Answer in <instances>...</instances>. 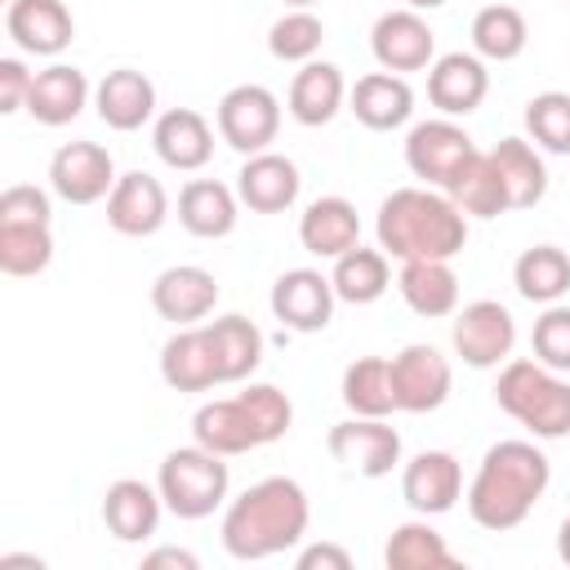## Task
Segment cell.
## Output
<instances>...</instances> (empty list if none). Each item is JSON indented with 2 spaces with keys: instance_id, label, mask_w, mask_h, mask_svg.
I'll return each mask as SVG.
<instances>
[{
  "instance_id": "42",
  "label": "cell",
  "mask_w": 570,
  "mask_h": 570,
  "mask_svg": "<svg viewBox=\"0 0 570 570\" xmlns=\"http://www.w3.org/2000/svg\"><path fill=\"white\" fill-rule=\"evenodd\" d=\"M530 352L534 361H543L557 374H570V307L566 303H548L530 330Z\"/></svg>"
},
{
  "instance_id": "14",
  "label": "cell",
  "mask_w": 570,
  "mask_h": 570,
  "mask_svg": "<svg viewBox=\"0 0 570 570\" xmlns=\"http://www.w3.org/2000/svg\"><path fill=\"white\" fill-rule=\"evenodd\" d=\"M463 494V468L450 450H419L405 468H401V499L419 512V517H441L459 503Z\"/></svg>"
},
{
  "instance_id": "24",
  "label": "cell",
  "mask_w": 570,
  "mask_h": 570,
  "mask_svg": "<svg viewBox=\"0 0 570 570\" xmlns=\"http://www.w3.org/2000/svg\"><path fill=\"white\" fill-rule=\"evenodd\" d=\"M85 102H89V80H85V71L71 67V62H53V67L36 71L31 94H27V116H31L36 125L58 129V125H71V120L85 111Z\"/></svg>"
},
{
  "instance_id": "17",
  "label": "cell",
  "mask_w": 570,
  "mask_h": 570,
  "mask_svg": "<svg viewBox=\"0 0 570 570\" xmlns=\"http://www.w3.org/2000/svg\"><path fill=\"white\" fill-rule=\"evenodd\" d=\"M151 307H156L160 321H174L178 330L196 325L218 307V281H214V272H205L196 263L165 267L151 281Z\"/></svg>"
},
{
  "instance_id": "48",
  "label": "cell",
  "mask_w": 570,
  "mask_h": 570,
  "mask_svg": "<svg viewBox=\"0 0 570 570\" xmlns=\"http://www.w3.org/2000/svg\"><path fill=\"white\" fill-rule=\"evenodd\" d=\"M557 557L570 566V517L561 521V530H557Z\"/></svg>"
},
{
  "instance_id": "37",
  "label": "cell",
  "mask_w": 570,
  "mask_h": 570,
  "mask_svg": "<svg viewBox=\"0 0 570 570\" xmlns=\"http://www.w3.org/2000/svg\"><path fill=\"white\" fill-rule=\"evenodd\" d=\"M330 281H334V294H338L343 303L365 307V303H374V298L387 294V285H392V267H387V254H383V249L352 245L347 254L334 258Z\"/></svg>"
},
{
  "instance_id": "25",
  "label": "cell",
  "mask_w": 570,
  "mask_h": 570,
  "mask_svg": "<svg viewBox=\"0 0 570 570\" xmlns=\"http://www.w3.org/2000/svg\"><path fill=\"white\" fill-rule=\"evenodd\" d=\"M298 240L316 258H338L361 245V218L347 196H316L298 218Z\"/></svg>"
},
{
  "instance_id": "22",
  "label": "cell",
  "mask_w": 570,
  "mask_h": 570,
  "mask_svg": "<svg viewBox=\"0 0 570 570\" xmlns=\"http://www.w3.org/2000/svg\"><path fill=\"white\" fill-rule=\"evenodd\" d=\"M347 111L374 129V134H387V129H401L410 116H414V89L405 76L396 71H370L361 76L352 89H347Z\"/></svg>"
},
{
  "instance_id": "39",
  "label": "cell",
  "mask_w": 570,
  "mask_h": 570,
  "mask_svg": "<svg viewBox=\"0 0 570 570\" xmlns=\"http://www.w3.org/2000/svg\"><path fill=\"white\" fill-rule=\"evenodd\" d=\"M53 263L49 223H0V272L4 276H40Z\"/></svg>"
},
{
  "instance_id": "38",
  "label": "cell",
  "mask_w": 570,
  "mask_h": 570,
  "mask_svg": "<svg viewBox=\"0 0 570 570\" xmlns=\"http://www.w3.org/2000/svg\"><path fill=\"white\" fill-rule=\"evenodd\" d=\"M383 561L387 570H445V566H459L445 534L436 525H428V517L419 521H401L383 548Z\"/></svg>"
},
{
  "instance_id": "44",
  "label": "cell",
  "mask_w": 570,
  "mask_h": 570,
  "mask_svg": "<svg viewBox=\"0 0 570 570\" xmlns=\"http://www.w3.org/2000/svg\"><path fill=\"white\" fill-rule=\"evenodd\" d=\"M49 218H53V205L40 187L13 183L0 191V223H49Z\"/></svg>"
},
{
  "instance_id": "16",
  "label": "cell",
  "mask_w": 570,
  "mask_h": 570,
  "mask_svg": "<svg viewBox=\"0 0 570 570\" xmlns=\"http://www.w3.org/2000/svg\"><path fill=\"white\" fill-rule=\"evenodd\" d=\"M169 218V191L160 187V178L129 169L116 178L111 196H107V227L120 236H156Z\"/></svg>"
},
{
  "instance_id": "32",
  "label": "cell",
  "mask_w": 570,
  "mask_h": 570,
  "mask_svg": "<svg viewBox=\"0 0 570 570\" xmlns=\"http://www.w3.org/2000/svg\"><path fill=\"white\" fill-rule=\"evenodd\" d=\"M490 160H494V169L508 187L512 209H530L548 196V165H543V156L530 138H499L490 147Z\"/></svg>"
},
{
  "instance_id": "43",
  "label": "cell",
  "mask_w": 570,
  "mask_h": 570,
  "mask_svg": "<svg viewBox=\"0 0 570 570\" xmlns=\"http://www.w3.org/2000/svg\"><path fill=\"white\" fill-rule=\"evenodd\" d=\"M240 401H245V410H249L254 432H258L263 445H272V441H281V436L289 432L294 405H289V396H285L276 383H249V387L240 392Z\"/></svg>"
},
{
  "instance_id": "6",
  "label": "cell",
  "mask_w": 570,
  "mask_h": 570,
  "mask_svg": "<svg viewBox=\"0 0 570 570\" xmlns=\"http://www.w3.org/2000/svg\"><path fill=\"white\" fill-rule=\"evenodd\" d=\"M218 138L236 147L240 156H258L276 142L281 134V102L267 85H236L218 98Z\"/></svg>"
},
{
  "instance_id": "40",
  "label": "cell",
  "mask_w": 570,
  "mask_h": 570,
  "mask_svg": "<svg viewBox=\"0 0 570 570\" xmlns=\"http://www.w3.org/2000/svg\"><path fill=\"white\" fill-rule=\"evenodd\" d=\"M525 134L548 156H570V94L548 89L525 102Z\"/></svg>"
},
{
  "instance_id": "21",
  "label": "cell",
  "mask_w": 570,
  "mask_h": 570,
  "mask_svg": "<svg viewBox=\"0 0 570 570\" xmlns=\"http://www.w3.org/2000/svg\"><path fill=\"white\" fill-rule=\"evenodd\" d=\"M94 107H98V120L116 134H134L142 129L151 116H156V85L134 71V67H116L98 80L94 89Z\"/></svg>"
},
{
  "instance_id": "1",
  "label": "cell",
  "mask_w": 570,
  "mask_h": 570,
  "mask_svg": "<svg viewBox=\"0 0 570 570\" xmlns=\"http://www.w3.org/2000/svg\"><path fill=\"white\" fill-rule=\"evenodd\" d=\"M312 521L307 490L294 476H263L245 494H236L223 512V548L236 561H267L276 552H289L303 543Z\"/></svg>"
},
{
  "instance_id": "50",
  "label": "cell",
  "mask_w": 570,
  "mask_h": 570,
  "mask_svg": "<svg viewBox=\"0 0 570 570\" xmlns=\"http://www.w3.org/2000/svg\"><path fill=\"white\" fill-rule=\"evenodd\" d=\"M281 4H289V9H312V4H321V0H281Z\"/></svg>"
},
{
  "instance_id": "41",
  "label": "cell",
  "mask_w": 570,
  "mask_h": 570,
  "mask_svg": "<svg viewBox=\"0 0 570 570\" xmlns=\"http://www.w3.org/2000/svg\"><path fill=\"white\" fill-rule=\"evenodd\" d=\"M321 40H325V22H321L312 9H289V13H281V18L272 22V31H267L272 58H276V62H298V67L316 58Z\"/></svg>"
},
{
  "instance_id": "23",
  "label": "cell",
  "mask_w": 570,
  "mask_h": 570,
  "mask_svg": "<svg viewBox=\"0 0 570 570\" xmlns=\"http://www.w3.org/2000/svg\"><path fill=\"white\" fill-rule=\"evenodd\" d=\"M160 508H165V499H160L156 485H147V481H138V476H120V481H111L107 494H102V525H107L120 543H142V539L156 534Z\"/></svg>"
},
{
  "instance_id": "4",
  "label": "cell",
  "mask_w": 570,
  "mask_h": 570,
  "mask_svg": "<svg viewBox=\"0 0 570 570\" xmlns=\"http://www.w3.org/2000/svg\"><path fill=\"white\" fill-rule=\"evenodd\" d=\"M494 401L503 414H512L530 436L561 441L570 436V383L548 370L543 361H508L494 383Z\"/></svg>"
},
{
  "instance_id": "35",
  "label": "cell",
  "mask_w": 570,
  "mask_h": 570,
  "mask_svg": "<svg viewBox=\"0 0 570 570\" xmlns=\"http://www.w3.org/2000/svg\"><path fill=\"white\" fill-rule=\"evenodd\" d=\"M343 405L365 419H387L396 410V387H392V361L387 356H356L343 370Z\"/></svg>"
},
{
  "instance_id": "28",
  "label": "cell",
  "mask_w": 570,
  "mask_h": 570,
  "mask_svg": "<svg viewBox=\"0 0 570 570\" xmlns=\"http://www.w3.org/2000/svg\"><path fill=\"white\" fill-rule=\"evenodd\" d=\"M240 196L218 178H191L178 191V223L200 240H223L236 232Z\"/></svg>"
},
{
  "instance_id": "52",
  "label": "cell",
  "mask_w": 570,
  "mask_h": 570,
  "mask_svg": "<svg viewBox=\"0 0 570 570\" xmlns=\"http://www.w3.org/2000/svg\"><path fill=\"white\" fill-rule=\"evenodd\" d=\"M566 4H570V0H566Z\"/></svg>"
},
{
  "instance_id": "36",
  "label": "cell",
  "mask_w": 570,
  "mask_h": 570,
  "mask_svg": "<svg viewBox=\"0 0 570 570\" xmlns=\"http://www.w3.org/2000/svg\"><path fill=\"white\" fill-rule=\"evenodd\" d=\"M525 40H530V27L521 18V9L494 0L485 9H476L472 18V53L485 58V62H512L525 53Z\"/></svg>"
},
{
  "instance_id": "20",
  "label": "cell",
  "mask_w": 570,
  "mask_h": 570,
  "mask_svg": "<svg viewBox=\"0 0 570 570\" xmlns=\"http://www.w3.org/2000/svg\"><path fill=\"white\" fill-rule=\"evenodd\" d=\"M151 147H156V156H160L169 169L196 174V169H205L209 156H214V129H209V120H205L200 111H191V107H169V111H160L156 125H151Z\"/></svg>"
},
{
  "instance_id": "13",
  "label": "cell",
  "mask_w": 570,
  "mask_h": 570,
  "mask_svg": "<svg viewBox=\"0 0 570 570\" xmlns=\"http://www.w3.org/2000/svg\"><path fill=\"white\" fill-rule=\"evenodd\" d=\"M334 303H338L334 281L316 267H289L272 285V316L285 330H298V334L325 330L330 316H334Z\"/></svg>"
},
{
  "instance_id": "26",
  "label": "cell",
  "mask_w": 570,
  "mask_h": 570,
  "mask_svg": "<svg viewBox=\"0 0 570 570\" xmlns=\"http://www.w3.org/2000/svg\"><path fill=\"white\" fill-rule=\"evenodd\" d=\"M396 289L414 316H454L459 312V276L450 258H410L396 272Z\"/></svg>"
},
{
  "instance_id": "29",
  "label": "cell",
  "mask_w": 570,
  "mask_h": 570,
  "mask_svg": "<svg viewBox=\"0 0 570 570\" xmlns=\"http://www.w3.org/2000/svg\"><path fill=\"white\" fill-rule=\"evenodd\" d=\"M160 379L174 392H209L218 387V365H214V347L205 325H183L169 334V343L160 347Z\"/></svg>"
},
{
  "instance_id": "10",
  "label": "cell",
  "mask_w": 570,
  "mask_h": 570,
  "mask_svg": "<svg viewBox=\"0 0 570 570\" xmlns=\"http://www.w3.org/2000/svg\"><path fill=\"white\" fill-rule=\"evenodd\" d=\"M392 387H396V410L405 414H432L450 401L454 370L432 343H410L392 356Z\"/></svg>"
},
{
  "instance_id": "9",
  "label": "cell",
  "mask_w": 570,
  "mask_h": 570,
  "mask_svg": "<svg viewBox=\"0 0 570 570\" xmlns=\"http://www.w3.org/2000/svg\"><path fill=\"white\" fill-rule=\"evenodd\" d=\"M476 151V142L468 138L463 125H454L450 116H436V120H419L410 134H405V165L414 178H423V187H441L459 174V165Z\"/></svg>"
},
{
  "instance_id": "45",
  "label": "cell",
  "mask_w": 570,
  "mask_h": 570,
  "mask_svg": "<svg viewBox=\"0 0 570 570\" xmlns=\"http://www.w3.org/2000/svg\"><path fill=\"white\" fill-rule=\"evenodd\" d=\"M31 80H36V71H27L22 58H0V116L27 111Z\"/></svg>"
},
{
  "instance_id": "47",
  "label": "cell",
  "mask_w": 570,
  "mask_h": 570,
  "mask_svg": "<svg viewBox=\"0 0 570 570\" xmlns=\"http://www.w3.org/2000/svg\"><path fill=\"white\" fill-rule=\"evenodd\" d=\"M160 566H174V570H196L200 561H196V552H187V548H151V552L142 557V570H160Z\"/></svg>"
},
{
  "instance_id": "27",
  "label": "cell",
  "mask_w": 570,
  "mask_h": 570,
  "mask_svg": "<svg viewBox=\"0 0 570 570\" xmlns=\"http://www.w3.org/2000/svg\"><path fill=\"white\" fill-rule=\"evenodd\" d=\"M289 116L298 120V125H307V129H321V125H330L338 111H343V102H347V85H343V71L334 67V62H303L298 71H294V80H289Z\"/></svg>"
},
{
  "instance_id": "34",
  "label": "cell",
  "mask_w": 570,
  "mask_h": 570,
  "mask_svg": "<svg viewBox=\"0 0 570 570\" xmlns=\"http://www.w3.org/2000/svg\"><path fill=\"white\" fill-rule=\"evenodd\" d=\"M512 285L525 303H561L570 294V254L561 245H530L512 263Z\"/></svg>"
},
{
  "instance_id": "19",
  "label": "cell",
  "mask_w": 570,
  "mask_h": 570,
  "mask_svg": "<svg viewBox=\"0 0 570 570\" xmlns=\"http://www.w3.org/2000/svg\"><path fill=\"white\" fill-rule=\"evenodd\" d=\"M303 191V178H298V165L281 151H258V156H245L240 174H236V196L240 205H249L254 214H285Z\"/></svg>"
},
{
  "instance_id": "5",
  "label": "cell",
  "mask_w": 570,
  "mask_h": 570,
  "mask_svg": "<svg viewBox=\"0 0 570 570\" xmlns=\"http://www.w3.org/2000/svg\"><path fill=\"white\" fill-rule=\"evenodd\" d=\"M227 485H232V472H227L223 454H214L205 445H178V450H169L160 459V472H156V490H160L165 508L178 521H200L214 508H223Z\"/></svg>"
},
{
  "instance_id": "18",
  "label": "cell",
  "mask_w": 570,
  "mask_h": 570,
  "mask_svg": "<svg viewBox=\"0 0 570 570\" xmlns=\"http://www.w3.org/2000/svg\"><path fill=\"white\" fill-rule=\"evenodd\" d=\"M490 94V71H485V58L476 53H441L432 67H428V102L441 111V116H468L485 102Z\"/></svg>"
},
{
  "instance_id": "49",
  "label": "cell",
  "mask_w": 570,
  "mask_h": 570,
  "mask_svg": "<svg viewBox=\"0 0 570 570\" xmlns=\"http://www.w3.org/2000/svg\"><path fill=\"white\" fill-rule=\"evenodd\" d=\"M441 4H445V0H405V9H419V13H423V9H441Z\"/></svg>"
},
{
  "instance_id": "7",
  "label": "cell",
  "mask_w": 570,
  "mask_h": 570,
  "mask_svg": "<svg viewBox=\"0 0 570 570\" xmlns=\"http://www.w3.org/2000/svg\"><path fill=\"white\" fill-rule=\"evenodd\" d=\"M450 343L463 356V365L472 370H494L512 356L517 347V321L499 298H476L463 312H454L450 325Z\"/></svg>"
},
{
  "instance_id": "33",
  "label": "cell",
  "mask_w": 570,
  "mask_h": 570,
  "mask_svg": "<svg viewBox=\"0 0 570 570\" xmlns=\"http://www.w3.org/2000/svg\"><path fill=\"white\" fill-rule=\"evenodd\" d=\"M445 196H450L468 218H499V214L512 209V205H508V187H503V178H499L490 151H472V156L459 165V174L445 183Z\"/></svg>"
},
{
  "instance_id": "31",
  "label": "cell",
  "mask_w": 570,
  "mask_h": 570,
  "mask_svg": "<svg viewBox=\"0 0 570 570\" xmlns=\"http://www.w3.org/2000/svg\"><path fill=\"white\" fill-rule=\"evenodd\" d=\"M205 334H209V347H214L218 383H245L263 365V330L249 316L227 312V316L209 321Z\"/></svg>"
},
{
  "instance_id": "12",
  "label": "cell",
  "mask_w": 570,
  "mask_h": 570,
  "mask_svg": "<svg viewBox=\"0 0 570 570\" xmlns=\"http://www.w3.org/2000/svg\"><path fill=\"white\" fill-rule=\"evenodd\" d=\"M325 450L347 463L352 472L361 476H387L396 463H401V432L387 423V419H365V414H352L343 423L330 428L325 436Z\"/></svg>"
},
{
  "instance_id": "11",
  "label": "cell",
  "mask_w": 570,
  "mask_h": 570,
  "mask_svg": "<svg viewBox=\"0 0 570 570\" xmlns=\"http://www.w3.org/2000/svg\"><path fill=\"white\" fill-rule=\"evenodd\" d=\"M116 165H111V151L89 142V138H76V142H62L49 160V187L58 200L67 205H94L102 196H111L116 187Z\"/></svg>"
},
{
  "instance_id": "51",
  "label": "cell",
  "mask_w": 570,
  "mask_h": 570,
  "mask_svg": "<svg viewBox=\"0 0 570 570\" xmlns=\"http://www.w3.org/2000/svg\"><path fill=\"white\" fill-rule=\"evenodd\" d=\"M4 4H9V0H4Z\"/></svg>"
},
{
  "instance_id": "30",
  "label": "cell",
  "mask_w": 570,
  "mask_h": 570,
  "mask_svg": "<svg viewBox=\"0 0 570 570\" xmlns=\"http://www.w3.org/2000/svg\"><path fill=\"white\" fill-rule=\"evenodd\" d=\"M191 436H196V445H205V450H214L223 459H236V454H249V450L263 445L240 392L227 396V401H205L191 414Z\"/></svg>"
},
{
  "instance_id": "15",
  "label": "cell",
  "mask_w": 570,
  "mask_h": 570,
  "mask_svg": "<svg viewBox=\"0 0 570 570\" xmlns=\"http://www.w3.org/2000/svg\"><path fill=\"white\" fill-rule=\"evenodd\" d=\"M4 31L22 53L53 58L76 40V18L62 0H9Z\"/></svg>"
},
{
  "instance_id": "2",
  "label": "cell",
  "mask_w": 570,
  "mask_h": 570,
  "mask_svg": "<svg viewBox=\"0 0 570 570\" xmlns=\"http://www.w3.org/2000/svg\"><path fill=\"white\" fill-rule=\"evenodd\" d=\"M552 481V463L548 454L534 445V441H494L481 463H476V476L468 485V517L481 525V530H517L534 503L543 499Z\"/></svg>"
},
{
  "instance_id": "46",
  "label": "cell",
  "mask_w": 570,
  "mask_h": 570,
  "mask_svg": "<svg viewBox=\"0 0 570 570\" xmlns=\"http://www.w3.org/2000/svg\"><path fill=\"white\" fill-rule=\"evenodd\" d=\"M298 570H352V557L338 543H307L298 552Z\"/></svg>"
},
{
  "instance_id": "8",
  "label": "cell",
  "mask_w": 570,
  "mask_h": 570,
  "mask_svg": "<svg viewBox=\"0 0 570 570\" xmlns=\"http://www.w3.org/2000/svg\"><path fill=\"white\" fill-rule=\"evenodd\" d=\"M370 53L383 71H423L436 62V31L419 9H387L370 27Z\"/></svg>"
},
{
  "instance_id": "3",
  "label": "cell",
  "mask_w": 570,
  "mask_h": 570,
  "mask_svg": "<svg viewBox=\"0 0 570 570\" xmlns=\"http://www.w3.org/2000/svg\"><path fill=\"white\" fill-rule=\"evenodd\" d=\"M374 236L379 249L396 263L454 258L468 245V214L441 187H396L379 205Z\"/></svg>"
}]
</instances>
